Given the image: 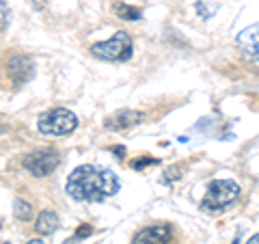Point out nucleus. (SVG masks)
I'll use <instances>...</instances> for the list:
<instances>
[{"mask_svg": "<svg viewBox=\"0 0 259 244\" xmlns=\"http://www.w3.org/2000/svg\"><path fill=\"white\" fill-rule=\"evenodd\" d=\"M112 11L117 13V18L127 20V22H139L143 18V11L139 9V7H130L125 3H115L112 5Z\"/></svg>", "mask_w": 259, "mask_h": 244, "instance_id": "9b49d317", "label": "nucleus"}, {"mask_svg": "<svg viewBox=\"0 0 259 244\" xmlns=\"http://www.w3.org/2000/svg\"><path fill=\"white\" fill-rule=\"evenodd\" d=\"M173 238V229L168 225H149L134 235L132 244H168Z\"/></svg>", "mask_w": 259, "mask_h": 244, "instance_id": "423d86ee", "label": "nucleus"}, {"mask_svg": "<svg viewBox=\"0 0 259 244\" xmlns=\"http://www.w3.org/2000/svg\"><path fill=\"white\" fill-rule=\"evenodd\" d=\"M59 165H61V153L56 149L32 151L24 158V169L35 177H48L50 173H54Z\"/></svg>", "mask_w": 259, "mask_h": 244, "instance_id": "39448f33", "label": "nucleus"}, {"mask_svg": "<svg viewBox=\"0 0 259 244\" xmlns=\"http://www.w3.org/2000/svg\"><path fill=\"white\" fill-rule=\"evenodd\" d=\"M91 233H93L91 227H89V225H82V227H80V229L76 231V238H74V240H82V238H87V235H91Z\"/></svg>", "mask_w": 259, "mask_h": 244, "instance_id": "dca6fc26", "label": "nucleus"}, {"mask_svg": "<svg viewBox=\"0 0 259 244\" xmlns=\"http://www.w3.org/2000/svg\"><path fill=\"white\" fill-rule=\"evenodd\" d=\"M39 132L50 136H67L78 128V117L67 108H52L39 117Z\"/></svg>", "mask_w": 259, "mask_h": 244, "instance_id": "20e7f679", "label": "nucleus"}, {"mask_svg": "<svg viewBox=\"0 0 259 244\" xmlns=\"http://www.w3.org/2000/svg\"><path fill=\"white\" fill-rule=\"evenodd\" d=\"M11 20V11H9V7H7L5 0H0V30H5L7 28V24H9Z\"/></svg>", "mask_w": 259, "mask_h": 244, "instance_id": "4468645a", "label": "nucleus"}, {"mask_svg": "<svg viewBox=\"0 0 259 244\" xmlns=\"http://www.w3.org/2000/svg\"><path fill=\"white\" fill-rule=\"evenodd\" d=\"M246 244H259V233H255V235H253V238H250V240H248Z\"/></svg>", "mask_w": 259, "mask_h": 244, "instance_id": "a211bd4d", "label": "nucleus"}, {"mask_svg": "<svg viewBox=\"0 0 259 244\" xmlns=\"http://www.w3.org/2000/svg\"><path fill=\"white\" fill-rule=\"evenodd\" d=\"M56 227H59V216H56L54 212H50V210H46V212H41L37 216V225H35V229L39 233H44V235H50L56 231Z\"/></svg>", "mask_w": 259, "mask_h": 244, "instance_id": "9d476101", "label": "nucleus"}, {"mask_svg": "<svg viewBox=\"0 0 259 244\" xmlns=\"http://www.w3.org/2000/svg\"><path fill=\"white\" fill-rule=\"evenodd\" d=\"M145 121V112L141 110H119L117 115L108 117L104 121V128L112 130V132H121V130H127V128H134Z\"/></svg>", "mask_w": 259, "mask_h": 244, "instance_id": "1a4fd4ad", "label": "nucleus"}, {"mask_svg": "<svg viewBox=\"0 0 259 244\" xmlns=\"http://www.w3.org/2000/svg\"><path fill=\"white\" fill-rule=\"evenodd\" d=\"M236 46L242 50L246 59L259 61V24H253L236 37Z\"/></svg>", "mask_w": 259, "mask_h": 244, "instance_id": "6e6552de", "label": "nucleus"}, {"mask_svg": "<svg viewBox=\"0 0 259 244\" xmlns=\"http://www.w3.org/2000/svg\"><path fill=\"white\" fill-rule=\"evenodd\" d=\"M3 244H9V242H3Z\"/></svg>", "mask_w": 259, "mask_h": 244, "instance_id": "412c9836", "label": "nucleus"}, {"mask_svg": "<svg viewBox=\"0 0 259 244\" xmlns=\"http://www.w3.org/2000/svg\"><path fill=\"white\" fill-rule=\"evenodd\" d=\"M240 199V186L233 180H216L209 184L205 197L201 199V210L207 214H221Z\"/></svg>", "mask_w": 259, "mask_h": 244, "instance_id": "f03ea898", "label": "nucleus"}, {"mask_svg": "<svg viewBox=\"0 0 259 244\" xmlns=\"http://www.w3.org/2000/svg\"><path fill=\"white\" fill-rule=\"evenodd\" d=\"M30 3L35 5V7H44V5H46V0H30Z\"/></svg>", "mask_w": 259, "mask_h": 244, "instance_id": "6ab92c4d", "label": "nucleus"}, {"mask_svg": "<svg viewBox=\"0 0 259 244\" xmlns=\"http://www.w3.org/2000/svg\"><path fill=\"white\" fill-rule=\"evenodd\" d=\"M166 173H168V175H164V177H162V184H173V180H177V177H182V175H180V167H173V169H168Z\"/></svg>", "mask_w": 259, "mask_h": 244, "instance_id": "2eb2a0df", "label": "nucleus"}, {"mask_svg": "<svg viewBox=\"0 0 259 244\" xmlns=\"http://www.w3.org/2000/svg\"><path fill=\"white\" fill-rule=\"evenodd\" d=\"M147 165H158V160L156 158H143V160H136L134 162V169H141V167H147Z\"/></svg>", "mask_w": 259, "mask_h": 244, "instance_id": "f3484780", "label": "nucleus"}, {"mask_svg": "<svg viewBox=\"0 0 259 244\" xmlns=\"http://www.w3.org/2000/svg\"><path fill=\"white\" fill-rule=\"evenodd\" d=\"M32 74H35V63H32V59H28V56L15 54L9 61V76L15 87H22L24 83H28Z\"/></svg>", "mask_w": 259, "mask_h": 244, "instance_id": "0eeeda50", "label": "nucleus"}, {"mask_svg": "<svg viewBox=\"0 0 259 244\" xmlns=\"http://www.w3.org/2000/svg\"><path fill=\"white\" fill-rule=\"evenodd\" d=\"M194 9H197L199 18L209 20V18H212V15L218 11V3H216V0H199V3L194 5Z\"/></svg>", "mask_w": 259, "mask_h": 244, "instance_id": "f8f14e48", "label": "nucleus"}, {"mask_svg": "<svg viewBox=\"0 0 259 244\" xmlns=\"http://www.w3.org/2000/svg\"><path fill=\"white\" fill-rule=\"evenodd\" d=\"M132 50H134L132 37H130L125 30H119L110 39H106V42L95 44L91 48V54L95 56V59H102V61L125 63V61L132 59Z\"/></svg>", "mask_w": 259, "mask_h": 244, "instance_id": "7ed1b4c3", "label": "nucleus"}, {"mask_svg": "<svg viewBox=\"0 0 259 244\" xmlns=\"http://www.w3.org/2000/svg\"><path fill=\"white\" fill-rule=\"evenodd\" d=\"M119 188L121 182L112 171L93 165H82L74 169L67 177V186H65L71 199L82 203H102L115 197Z\"/></svg>", "mask_w": 259, "mask_h": 244, "instance_id": "f257e3e1", "label": "nucleus"}, {"mask_svg": "<svg viewBox=\"0 0 259 244\" xmlns=\"http://www.w3.org/2000/svg\"><path fill=\"white\" fill-rule=\"evenodd\" d=\"M13 212H15V218H18V221H30V218H32V208H30V203L22 201V199L15 201Z\"/></svg>", "mask_w": 259, "mask_h": 244, "instance_id": "ddd939ff", "label": "nucleus"}, {"mask_svg": "<svg viewBox=\"0 0 259 244\" xmlns=\"http://www.w3.org/2000/svg\"><path fill=\"white\" fill-rule=\"evenodd\" d=\"M26 244H46V242H41V240H30V242H26Z\"/></svg>", "mask_w": 259, "mask_h": 244, "instance_id": "aec40b11", "label": "nucleus"}]
</instances>
